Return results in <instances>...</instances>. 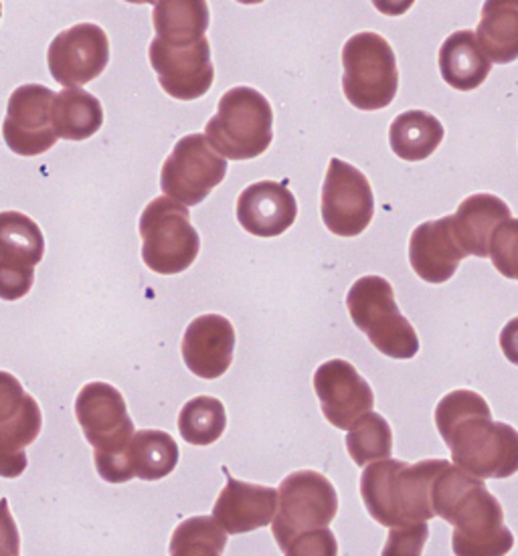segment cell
Wrapping results in <instances>:
<instances>
[{"mask_svg":"<svg viewBox=\"0 0 518 556\" xmlns=\"http://www.w3.org/2000/svg\"><path fill=\"white\" fill-rule=\"evenodd\" d=\"M55 91L39 84H27L13 91L2 136L9 148L18 156H41L55 147L58 134L51 122V105Z\"/></svg>","mask_w":518,"mask_h":556,"instance_id":"obj_14","label":"cell"},{"mask_svg":"<svg viewBox=\"0 0 518 556\" xmlns=\"http://www.w3.org/2000/svg\"><path fill=\"white\" fill-rule=\"evenodd\" d=\"M431 510L454 527L456 556H506L515 534L504 525L503 504L490 494L484 480L445 464L431 483Z\"/></svg>","mask_w":518,"mask_h":556,"instance_id":"obj_2","label":"cell"},{"mask_svg":"<svg viewBox=\"0 0 518 556\" xmlns=\"http://www.w3.org/2000/svg\"><path fill=\"white\" fill-rule=\"evenodd\" d=\"M339 513V494L325 473L300 469L283 478L278 488V508L271 520V534L281 551L298 536L330 527Z\"/></svg>","mask_w":518,"mask_h":556,"instance_id":"obj_9","label":"cell"},{"mask_svg":"<svg viewBox=\"0 0 518 556\" xmlns=\"http://www.w3.org/2000/svg\"><path fill=\"white\" fill-rule=\"evenodd\" d=\"M205 138L227 161H253L274 140V110L266 96L248 86L225 91L217 114L205 126Z\"/></svg>","mask_w":518,"mask_h":556,"instance_id":"obj_5","label":"cell"},{"mask_svg":"<svg viewBox=\"0 0 518 556\" xmlns=\"http://www.w3.org/2000/svg\"><path fill=\"white\" fill-rule=\"evenodd\" d=\"M51 122L58 138L81 142L104 126V108L86 89L65 88L53 98Z\"/></svg>","mask_w":518,"mask_h":556,"instance_id":"obj_24","label":"cell"},{"mask_svg":"<svg viewBox=\"0 0 518 556\" xmlns=\"http://www.w3.org/2000/svg\"><path fill=\"white\" fill-rule=\"evenodd\" d=\"M346 450L358 468H365L372 462L391 457L393 452V431L386 417L379 413H367L356 421L346 435Z\"/></svg>","mask_w":518,"mask_h":556,"instance_id":"obj_30","label":"cell"},{"mask_svg":"<svg viewBox=\"0 0 518 556\" xmlns=\"http://www.w3.org/2000/svg\"><path fill=\"white\" fill-rule=\"evenodd\" d=\"M296 217V197L280 182L260 180L239 194V225L255 237L269 239L286 233Z\"/></svg>","mask_w":518,"mask_h":556,"instance_id":"obj_19","label":"cell"},{"mask_svg":"<svg viewBox=\"0 0 518 556\" xmlns=\"http://www.w3.org/2000/svg\"><path fill=\"white\" fill-rule=\"evenodd\" d=\"M278 508L276 488L239 482L227 473V485L213 506V520L225 534H248L269 527Z\"/></svg>","mask_w":518,"mask_h":556,"instance_id":"obj_18","label":"cell"},{"mask_svg":"<svg viewBox=\"0 0 518 556\" xmlns=\"http://www.w3.org/2000/svg\"><path fill=\"white\" fill-rule=\"evenodd\" d=\"M444 126L430 112L409 110L393 119L389 144L401 161H428L444 142Z\"/></svg>","mask_w":518,"mask_h":556,"instance_id":"obj_25","label":"cell"},{"mask_svg":"<svg viewBox=\"0 0 518 556\" xmlns=\"http://www.w3.org/2000/svg\"><path fill=\"white\" fill-rule=\"evenodd\" d=\"M110 61V39L93 23H79L61 30L49 45L47 63L63 88H81L104 74Z\"/></svg>","mask_w":518,"mask_h":556,"instance_id":"obj_13","label":"cell"},{"mask_svg":"<svg viewBox=\"0 0 518 556\" xmlns=\"http://www.w3.org/2000/svg\"><path fill=\"white\" fill-rule=\"evenodd\" d=\"M440 74L450 88L458 91L478 89L492 72L490 61L472 30H456L440 47Z\"/></svg>","mask_w":518,"mask_h":556,"instance_id":"obj_22","label":"cell"},{"mask_svg":"<svg viewBox=\"0 0 518 556\" xmlns=\"http://www.w3.org/2000/svg\"><path fill=\"white\" fill-rule=\"evenodd\" d=\"M227 427V413L222 401L215 396H194L178 413L180 438L191 445H213L222 440Z\"/></svg>","mask_w":518,"mask_h":556,"instance_id":"obj_29","label":"cell"},{"mask_svg":"<svg viewBox=\"0 0 518 556\" xmlns=\"http://www.w3.org/2000/svg\"><path fill=\"white\" fill-rule=\"evenodd\" d=\"M435 427L456 468L480 480H506L517 473V429L492 421L484 396L468 389L447 393L435 407Z\"/></svg>","mask_w":518,"mask_h":556,"instance_id":"obj_1","label":"cell"},{"mask_svg":"<svg viewBox=\"0 0 518 556\" xmlns=\"http://www.w3.org/2000/svg\"><path fill=\"white\" fill-rule=\"evenodd\" d=\"M428 539H430L428 522L391 528L381 556H421Z\"/></svg>","mask_w":518,"mask_h":556,"instance_id":"obj_32","label":"cell"},{"mask_svg":"<svg viewBox=\"0 0 518 556\" xmlns=\"http://www.w3.org/2000/svg\"><path fill=\"white\" fill-rule=\"evenodd\" d=\"M142 260L159 276H177L187 271L201 251V239L191 225L187 206L170 197L152 199L140 215Z\"/></svg>","mask_w":518,"mask_h":556,"instance_id":"obj_8","label":"cell"},{"mask_svg":"<svg viewBox=\"0 0 518 556\" xmlns=\"http://www.w3.org/2000/svg\"><path fill=\"white\" fill-rule=\"evenodd\" d=\"M149 58L161 88L175 100L193 102L213 86L215 67L207 37L191 45L164 43L161 37H154Z\"/></svg>","mask_w":518,"mask_h":556,"instance_id":"obj_12","label":"cell"},{"mask_svg":"<svg viewBox=\"0 0 518 556\" xmlns=\"http://www.w3.org/2000/svg\"><path fill=\"white\" fill-rule=\"evenodd\" d=\"M43 427L41 407L15 375L0 370V447L25 452Z\"/></svg>","mask_w":518,"mask_h":556,"instance_id":"obj_21","label":"cell"},{"mask_svg":"<svg viewBox=\"0 0 518 556\" xmlns=\"http://www.w3.org/2000/svg\"><path fill=\"white\" fill-rule=\"evenodd\" d=\"M207 0H156L152 23L164 43L191 45L201 41L209 29Z\"/></svg>","mask_w":518,"mask_h":556,"instance_id":"obj_26","label":"cell"},{"mask_svg":"<svg viewBox=\"0 0 518 556\" xmlns=\"http://www.w3.org/2000/svg\"><path fill=\"white\" fill-rule=\"evenodd\" d=\"M314 391L326 421L337 429H351L375 407V393L355 366L342 358L328 361L314 372Z\"/></svg>","mask_w":518,"mask_h":556,"instance_id":"obj_15","label":"cell"},{"mask_svg":"<svg viewBox=\"0 0 518 556\" xmlns=\"http://www.w3.org/2000/svg\"><path fill=\"white\" fill-rule=\"evenodd\" d=\"M45 255V237L35 220L18 213H0V264L35 267Z\"/></svg>","mask_w":518,"mask_h":556,"instance_id":"obj_28","label":"cell"},{"mask_svg":"<svg viewBox=\"0 0 518 556\" xmlns=\"http://www.w3.org/2000/svg\"><path fill=\"white\" fill-rule=\"evenodd\" d=\"M126 2H132V4H156V0H126Z\"/></svg>","mask_w":518,"mask_h":556,"instance_id":"obj_38","label":"cell"},{"mask_svg":"<svg viewBox=\"0 0 518 556\" xmlns=\"http://www.w3.org/2000/svg\"><path fill=\"white\" fill-rule=\"evenodd\" d=\"M0 16H2V2H0Z\"/></svg>","mask_w":518,"mask_h":556,"instance_id":"obj_40","label":"cell"},{"mask_svg":"<svg viewBox=\"0 0 518 556\" xmlns=\"http://www.w3.org/2000/svg\"><path fill=\"white\" fill-rule=\"evenodd\" d=\"M468 257L459 248L452 229V215L419 225L409 239V264L428 283H445L454 278L462 260Z\"/></svg>","mask_w":518,"mask_h":556,"instance_id":"obj_20","label":"cell"},{"mask_svg":"<svg viewBox=\"0 0 518 556\" xmlns=\"http://www.w3.org/2000/svg\"><path fill=\"white\" fill-rule=\"evenodd\" d=\"M517 225L508 205L490 192H478L464 199L456 215H452V229L459 248L466 255L484 260L504 235L517 229Z\"/></svg>","mask_w":518,"mask_h":556,"instance_id":"obj_16","label":"cell"},{"mask_svg":"<svg viewBox=\"0 0 518 556\" xmlns=\"http://www.w3.org/2000/svg\"><path fill=\"white\" fill-rule=\"evenodd\" d=\"M351 320L365 332L370 344L395 361H412L419 352V338L400 312L393 286L381 276L356 279L346 293Z\"/></svg>","mask_w":518,"mask_h":556,"instance_id":"obj_6","label":"cell"},{"mask_svg":"<svg viewBox=\"0 0 518 556\" xmlns=\"http://www.w3.org/2000/svg\"><path fill=\"white\" fill-rule=\"evenodd\" d=\"M342 91L363 112L389 108L400 89L393 47L379 33H356L342 47Z\"/></svg>","mask_w":518,"mask_h":556,"instance_id":"obj_7","label":"cell"},{"mask_svg":"<svg viewBox=\"0 0 518 556\" xmlns=\"http://www.w3.org/2000/svg\"><path fill=\"white\" fill-rule=\"evenodd\" d=\"M27 454L25 452H11V450H4L0 447V478H18L21 473H25L27 469Z\"/></svg>","mask_w":518,"mask_h":556,"instance_id":"obj_36","label":"cell"},{"mask_svg":"<svg viewBox=\"0 0 518 556\" xmlns=\"http://www.w3.org/2000/svg\"><path fill=\"white\" fill-rule=\"evenodd\" d=\"M227 548V534L211 516H193L182 520L173 536L170 556H223Z\"/></svg>","mask_w":518,"mask_h":556,"instance_id":"obj_31","label":"cell"},{"mask_svg":"<svg viewBox=\"0 0 518 556\" xmlns=\"http://www.w3.org/2000/svg\"><path fill=\"white\" fill-rule=\"evenodd\" d=\"M283 553L286 556H339V542L330 528H318L298 536Z\"/></svg>","mask_w":518,"mask_h":556,"instance_id":"obj_33","label":"cell"},{"mask_svg":"<svg viewBox=\"0 0 518 556\" xmlns=\"http://www.w3.org/2000/svg\"><path fill=\"white\" fill-rule=\"evenodd\" d=\"M320 211L330 233L356 237L367 231L375 215V197L367 176L353 164L332 159L326 170Z\"/></svg>","mask_w":518,"mask_h":556,"instance_id":"obj_11","label":"cell"},{"mask_svg":"<svg viewBox=\"0 0 518 556\" xmlns=\"http://www.w3.org/2000/svg\"><path fill=\"white\" fill-rule=\"evenodd\" d=\"M241 4H262L264 0H238Z\"/></svg>","mask_w":518,"mask_h":556,"instance_id":"obj_39","label":"cell"},{"mask_svg":"<svg viewBox=\"0 0 518 556\" xmlns=\"http://www.w3.org/2000/svg\"><path fill=\"white\" fill-rule=\"evenodd\" d=\"M445 464V459L405 464L391 457L370 464L361 476V496L367 513L386 528L430 522L431 483Z\"/></svg>","mask_w":518,"mask_h":556,"instance_id":"obj_3","label":"cell"},{"mask_svg":"<svg viewBox=\"0 0 518 556\" xmlns=\"http://www.w3.org/2000/svg\"><path fill=\"white\" fill-rule=\"evenodd\" d=\"M128 457L134 478H140L144 482H156L175 471L180 452L177 441L170 433L159 429H144L134 433Z\"/></svg>","mask_w":518,"mask_h":556,"instance_id":"obj_27","label":"cell"},{"mask_svg":"<svg viewBox=\"0 0 518 556\" xmlns=\"http://www.w3.org/2000/svg\"><path fill=\"white\" fill-rule=\"evenodd\" d=\"M182 361L194 377L222 379L233 363L236 328L219 314H205L187 326L182 337Z\"/></svg>","mask_w":518,"mask_h":556,"instance_id":"obj_17","label":"cell"},{"mask_svg":"<svg viewBox=\"0 0 518 556\" xmlns=\"http://www.w3.org/2000/svg\"><path fill=\"white\" fill-rule=\"evenodd\" d=\"M21 555V534L9 508V500L0 498V556Z\"/></svg>","mask_w":518,"mask_h":556,"instance_id":"obj_35","label":"cell"},{"mask_svg":"<svg viewBox=\"0 0 518 556\" xmlns=\"http://www.w3.org/2000/svg\"><path fill=\"white\" fill-rule=\"evenodd\" d=\"M75 417L93 447V464L108 483H126L134 478L130 441L134 424L126 401L108 382H88L75 399Z\"/></svg>","mask_w":518,"mask_h":556,"instance_id":"obj_4","label":"cell"},{"mask_svg":"<svg viewBox=\"0 0 518 556\" xmlns=\"http://www.w3.org/2000/svg\"><path fill=\"white\" fill-rule=\"evenodd\" d=\"M227 176V161L209 144L205 134L178 140L161 170V189L182 205L203 203Z\"/></svg>","mask_w":518,"mask_h":556,"instance_id":"obj_10","label":"cell"},{"mask_svg":"<svg viewBox=\"0 0 518 556\" xmlns=\"http://www.w3.org/2000/svg\"><path fill=\"white\" fill-rule=\"evenodd\" d=\"M35 283V267H13L0 264V300L16 302L30 292Z\"/></svg>","mask_w":518,"mask_h":556,"instance_id":"obj_34","label":"cell"},{"mask_svg":"<svg viewBox=\"0 0 518 556\" xmlns=\"http://www.w3.org/2000/svg\"><path fill=\"white\" fill-rule=\"evenodd\" d=\"M476 41L494 63L518 59V0H487L476 29Z\"/></svg>","mask_w":518,"mask_h":556,"instance_id":"obj_23","label":"cell"},{"mask_svg":"<svg viewBox=\"0 0 518 556\" xmlns=\"http://www.w3.org/2000/svg\"><path fill=\"white\" fill-rule=\"evenodd\" d=\"M375 9L386 16L405 15L415 4V0H370Z\"/></svg>","mask_w":518,"mask_h":556,"instance_id":"obj_37","label":"cell"}]
</instances>
